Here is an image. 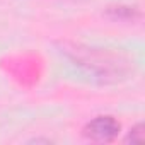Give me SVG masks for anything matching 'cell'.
<instances>
[{"label": "cell", "mask_w": 145, "mask_h": 145, "mask_svg": "<svg viewBox=\"0 0 145 145\" xmlns=\"http://www.w3.org/2000/svg\"><path fill=\"white\" fill-rule=\"evenodd\" d=\"M89 130H91L89 135L92 138H96V140H109L116 133L118 125L113 120H109V118H99V120L91 123Z\"/></svg>", "instance_id": "obj_1"}]
</instances>
